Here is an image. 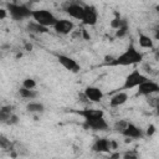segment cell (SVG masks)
<instances>
[{
	"label": "cell",
	"instance_id": "cell-1",
	"mask_svg": "<svg viewBox=\"0 0 159 159\" xmlns=\"http://www.w3.org/2000/svg\"><path fill=\"white\" fill-rule=\"evenodd\" d=\"M143 61V53L139 52L134 45H129L123 53H120L118 57L114 58V61L111 63L112 66H132L140 63Z\"/></svg>",
	"mask_w": 159,
	"mask_h": 159
},
{
	"label": "cell",
	"instance_id": "cell-2",
	"mask_svg": "<svg viewBox=\"0 0 159 159\" xmlns=\"http://www.w3.org/2000/svg\"><path fill=\"white\" fill-rule=\"evenodd\" d=\"M6 10H7V14L11 16V19L15 21H22V20L32 17V10L25 4L7 2Z\"/></svg>",
	"mask_w": 159,
	"mask_h": 159
},
{
	"label": "cell",
	"instance_id": "cell-3",
	"mask_svg": "<svg viewBox=\"0 0 159 159\" xmlns=\"http://www.w3.org/2000/svg\"><path fill=\"white\" fill-rule=\"evenodd\" d=\"M35 22L45 26V27H53L55 24L57 22V17L50 11V10H45V9H37V10H32V17H31Z\"/></svg>",
	"mask_w": 159,
	"mask_h": 159
},
{
	"label": "cell",
	"instance_id": "cell-4",
	"mask_svg": "<svg viewBox=\"0 0 159 159\" xmlns=\"http://www.w3.org/2000/svg\"><path fill=\"white\" fill-rule=\"evenodd\" d=\"M148 80V77L145 76V75H143L138 68H134L132 72H129V75L125 77V80H124V83H123V86L120 87V89L119 91H122V92H125V91H128V89H132V88H138L143 82H145Z\"/></svg>",
	"mask_w": 159,
	"mask_h": 159
},
{
	"label": "cell",
	"instance_id": "cell-5",
	"mask_svg": "<svg viewBox=\"0 0 159 159\" xmlns=\"http://www.w3.org/2000/svg\"><path fill=\"white\" fill-rule=\"evenodd\" d=\"M63 10L71 17L82 21L83 14H84V5H82L80 2H66L63 5Z\"/></svg>",
	"mask_w": 159,
	"mask_h": 159
},
{
	"label": "cell",
	"instance_id": "cell-6",
	"mask_svg": "<svg viewBox=\"0 0 159 159\" xmlns=\"http://www.w3.org/2000/svg\"><path fill=\"white\" fill-rule=\"evenodd\" d=\"M155 93H159V83H157L149 78L138 87V94L139 96L150 97L152 94H155Z\"/></svg>",
	"mask_w": 159,
	"mask_h": 159
},
{
	"label": "cell",
	"instance_id": "cell-7",
	"mask_svg": "<svg viewBox=\"0 0 159 159\" xmlns=\"http://www.w3.org/2000/svg\"><path fill=\"white\" fill-rule=\"evenodd\" d=\"M83 127L86 129H92V130H107L108 129V123L103 117H96L92 119H87L84 120Z\"/></svg>",
	"mask_w": 159,
	"mask_h": 159
},
{
	"label": "cell",
	"instance_id": "cell-8",
	"mask_svg": "<svg viewBox=\"0 0 159 159\" xmlns=\"http://www.w3.org/2000/svg\"><path fill=\"white\" fill-rule=\"evenodd\" d=\"M97 20H98V12L96 7L92 5H84V14L81 22L87 26H93L97 24Z\"/></svg>",
	"mask_w": 159,
	"mask_h": 159
},
{
	"label": "cell",
	"instance_id": "cell-9",
	"mask_svg": "<svg viewBox=\"0 0 159 159\" xmlns=\"http://www.w3.org/2000/svg\"><path fill=\"white\" fill-rule=\"evenodd\" d=\"M57 61L60 62V65L62 67H65L66 70L71 71V72H78L81 70V66L77 63L76 60H73L72 57L67 56V55H57Z\"/></svg>",
	"mask_w": 159,
	"mask_h": 159
},
{
	"label": "cell",
	"instance_id": "cell-10",
	"mask_svg": "<svg viewBox=\"0 0 159 159\" xmlns=\"http://www.w3.org/2000/svg\"><path fill=\"white\" fill-rule=\"evenodd\" d=\"M55 31L57 34H61V35H67V34H71L75 29V24L71 21V20H67V19H58L57 22L53 26Z\"/></svg>",
	"mask_w": 159,
	"mask_h": 159
},
{
	"label": "cell",
	"instance_id": "cell-11",
	"mask_svg": "<svg viewBox=\"0 0 159 159\" xmlns=\"http://www.w3.org/2000/svg\"><path fill=\"white\" fill-rule=\"evenodd\" d=\"M83 93H84V96L87 97V99L89 102H94V103L101 102L102 98H103V96H104V93L102 92V89L99 87H96V86H87L84 88Z\"/></svg>",
	"mask_w": 159,
	"mask_h": 159
},
{
	"label": "cell",
	"instance_id": "cell-12",
	"mask_svg": "<svg viewBox=\"0 0 159 159\" xmlns=\"http://www.w3.org/2000/svg\"><path fill=\"white\" fill-rule=\"evenodd\" d=\"M122 135L125 137V138H128V139H132V140L133 139H142L144 137V132H143V129L140 127H138L134 123H130L129 122L128 127L122 133Z\"/></svg>",
	"mask_w": 159,
	"mask_h": 159
},
{
	"label": "cell",
	"instance_id": "cell-13",
	"mask_svg": "<svg viewBox=\"0 0 159 159\" xmlns=\"http://www.w3.org/2000/svg\"><path fill=\"white\" fill-rule=\"evenodd\" d=\"M92 150L96 153H111V139L107 138H98L92 145Z\"/></svg>",
	"mask_w": 159,
	"mask_h": 159
},
{
	"label": "cell",
	"instance_id": "cell-14",
	"mask_svg": "<svg viewBox=\"0 0 159 159\" xmlns=\"http://www.w3.org/2000/svg\"><path fill=\"white\" fill-rule=\"evenodd\" d=\"M129 96L127 92H122V91H118L117 93H114L111 99H109V106L111 107H120L123 106L127 101H128Z\"/></svg>",
	"mask_w": 159,
	"mask_h": 159
},
{
	"label": "cell",
	"instance_id": "cell-15",
	"mask_svg": "<svg viewBox=\"0 0 159 159\" xmlns=\"http://www.w3.org/2000/svg\"><path fill=\"white\" fill-rule=\"evenodd\" d=\"M76 113H78L80 116H82V117L84 118V120H87V119H92V118H96V117H103V116H104L103 111H101V109H93V108L77 111Z\"/></svg>",
	"mask_w": 159,
	"mask_h": 159
},
{
	"label": "cell",
	"instance_id": "cell-16",
	"mask_svg": "<svg viewBox=\"0 0 159 159\" xmlns=\"http://www.w3.org/2000/svg\"><path fill=\"white\" fill-rule=\"evenodd\" d=\"M12 108H14V107L10 106V104L1 107V109H0V122H1V123H6V124H7L10 117L14 114Z\"/></svg>",
	"mask_w": 159,
	"mask_h": 159
},
{
	"label": "cell",
	"instance_id": "cell-17",
	"mask_svg": "<svg viewBox=\"0 0 159 159\" xmlns=\"http://www.w3.org/2000/svg\"><path fill=\"white\" fill-rule=\"evenodd\" d=\"M26 29H27V31H30V32H32V34H46V32L48 31L47 27H45V26H42V25L35 22L34 20L30 21V22L26 25Z\"/></svg>",
	"mask_w": 159,
	"mask_h": 159
},
{
	"label": "cell",
	"instance_id": "cell-18",
	"mask_svg": "<svg viewBox=\"0 0 159 159\" xmlns=\"http://www.w3.org/2000/svg\"><path fill=\"white\" fill-rule=\"evenodd\" d=\"M26 109L30 113H43L45 112V106L40 102H30L26 106Z\"/></svg>",
	"mask_w": 159,
	"mask_h": 159
},
{
	"label": "cell",
	"instance_id": "cell-19",
	"mask_svg": "<svg viewBox=\"0 0 159 159\" xmlns=\"http://www.w3.org/2000/svg\"><path fill=\"white\" fill-rule=\"evenodd\" d=\"M139 46L143 47V48H153L154 43H153V40L149 36L140 34L139 35Z\"/></svg>",
	"mask_w": 159,
	"mask_h": 159
},
{
	"label": "cell",
	"instance_id": "cell-20",
	"mask_svg": "<svg viewBox=\"0 0 159 159\" xmlns=\"http://www.w3.org/2000/svg\"><path fill=\"white\" fill-rule=\"evenodd\" d=\"M19 94L25 99H34V98L37 97V92L35 89H27V88H24V87H21L19 89Z\"/></svg>",
	"mask_w": 159,
	"mask_h": 159
},
{
	"label": "cell",
	"instance_id": "cell-21",
	"mask_svg": "<svg viewBox=\"0 0 159 159\" xmlns=\"http://www.w3.org/2000/svg\"><path fill=\"white\" fill-rule=\"evenodd\" d=\"M128 124H129L128 120H125V119H119V120H117V122L113 124V129H114L116 132H118L119 134H122V133L125 130V128L128 127Z\"/></svg>",
	"mask_w": 159,
	"mask_h": 159
},
{
	"label": "cell",
	"instance_id": "cell-22",
	"mask_svg": "<svg viewBox=\"0 0 159 159\" xmlns=\"http://www.w3.org/2000/svg\"><path fill=\"white\" fill-rule=\"evenodd\" d=\"M127 32H128V22H127V20L122 19V24H120L119 29L116 30V36L117 37H123V36L127 35Z\"/></svg>",
	"mask_w": 159,
	"mask_h": 159
},
{
	"label": "cell",
	"instance_id": "cell-23",
	"mask_svg": "<svg viewBox=\"0 0 159 159\" xmlns=\"http://www.w3.org/2000/svg\"><path fill=\"white\" fill-rule=\"evenodd\" d=\"M0 147H1L4 150H10V152L14 149V145H12V144L10 143V140H7L4 135L0 137Z\"/></svg>",
	"mask_w": 159,
	"mask_h": 159
},
{
	"label": "cell",
	"instance_id": "cell-24",
	"mask_svg": "<svg viewBox=\"0 0 159 159\" xmlns=\"http://www.w3.org/2000/svg\"><path fill=\"white\" fill-rule=\"evenodd\" d=\"M22 87L27 89H34L36 87V81L34 78H25L22 81Z\"/></svg>",
	"mask_w": 159,
	"mask_h": 159
},
{
	"label": "cell",
	"instance_id": "cell-25",
	"mask_svg": "<svg viewBox=\"0 0 159 159\" xmlns=\"http://www.w3.org/2000/svg\"><path fill=\"white\" fill-rule=\"evenodd\" d=\"M122 159H139V155L135 150H129L122 155Z\"/></svg>",
	"mask_w": 159,
	"mask_h": 159
},
{
	"label": "cell",
	"instance_id": "cell-26",
	"mask_svg": "<svg viewBox=\"0 0 159 159\" xmlns=\"http://www.w3.org/2000/svg\"><path fill=\"white\" fill-rule=\"evenodd\" d=\"M17 122H19V117H17V116H16V114L14 113V114H12V116L10 117V119H9L7 124H10V125H11V124H16Z\"/></svg>",
	"mask_w": 159,
	"mask_h": 159
},
{
	"label": "cell",
	"instance_id": "cell-27",
	"mask_svg": "<svg viewBox=\"0 0 159 159\" xmlns=\"http://www.w3.org/2000/svg\"><path fill=\"white\" fill-rule=\"evenodd\" d=\"M154 132H155V127H154L153 124H150V125L148 127V130H147V133H145V134H147V135H153V133H154Z\"/></svg>",
	"mask_w": 159,
	"mask_h": 159
},
{
	"label": "cell",
	"instance_id": "cell-28",
	"mask_svg": "<svg viewBox=\"0 0 159 159\" xmlns=\"http://www.w3.org/2000/svg\"><path fill=\"white\" fill-rule=\"evenodd\" d=\"M108 159H120V154L118 152H114V153H111L109 154V158Z\"/></svg>",
	"mask_w": 159,
	"mask_h": 159
},
{
	"label": "cell",
	"instance_id": "cell-29",
	"mask_svg": "<svg viewBox=\"0 0 159 159\" xmlns=\"http://www.w3.org/2000/svg\"><path fill=\"white\" fill-rule=\"evenodd\" d=\"M6 12H7L6 9H0V20H4L6 17Z\"/></svg>",
	"mask_w": 159,
	"mask_h": 159
},
{
	"label": "cell",
	"instance_id": "cell-30",
	"mask_svg": "<svg viewBox=\"0 0 159 159\" xmlns=\"http://www.w3.org/2000/svg\"><path fill=\"white\" fill-rule=\"evenodd\" d=\"M154 37H155V40H159V25L154 29Z\"/></svg>",
	"mask_w": 159,
	"mask_h": 159
},
{
	"label": "cell",
	"instance_id": "cell-31",
	"mask_svg": "<svg viewBox=\"0 0 159 159\" xmlns=\"http://www.w3.org/2000/svg\"><path fill=\"white\" fill-rule=\"evenodd\" d=\"M111 148H112V150H116V149L118 148V144H117V142H114V140H111Z\"/></svg>",
	"mask_w": 159,
	"mask_h": 159
},
{
	"label": "cell",
	"instance_id": "cell-32",
	"mask_svg": "<svg viewBox=\"0 0 159 159\" xmlns=\"http://www.w3.org/2000/svg\"><path fill=\"white\" fill-rule=\"evenodd\" d=\"M154 57H155V60H158V61H159V50L154 53Z\"/></svg>",
	"mask_w": 159,
	"mask_h": 159
}]
</instances>
